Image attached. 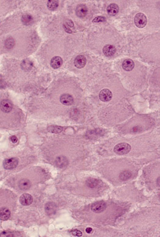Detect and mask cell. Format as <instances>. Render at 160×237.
<instances>
[{
	"mask_svg": "<svg viewBox=\"0 0 160 237\" xmlns=\"http://www.w3.org/2000/svg\"><path fill=\"white\" fill-rule=\"evenodd\" d=\"M63 130V128L60 126L57 125H52L50 126L48 128V131L53 133H60Z\"/></svg>",
	"mask_w": 160,
	"mask_h": 237,
	"instance_id": "22",
	"label": "cell"
},
{
	"mask_svg": "<svg viewBox=\"0 0 160 237\" xmlns=\"http://www.w3.org/2000/svg\"><path fill=\"white\" fill-rule=\"evenodd\" d=\"M119 8L117 5L115 3H112L108 6V8H107V12H108V13L109 15L115 16L119 12Z\"/></svg>",
	"mask_w": 160,
	"mask_h": 237,
	"instance_id": "14",
	"label": "cell"
},
{
	"mask_svg": "<svg viewBox=\"0 0 160 237\" xmlns=\"http://www.w3.org/2000/svg\"><path fill=\"white\" fill-rule=\"evenodd\" d=\"M10 140L12 141V143H16L17 142H18V139L16 136H15V135H13V136H12L10 137Z\"/></svg>",
	"mask_w": 160,
	"mask_h": 237,
	"instance_id": "28",
	"label": "cell"
},
{
	"mask_svg": "<svg viewBox=\"0 0 160 237\" xmlns=\"http://www.w3.org/2000/svg\"><path fill=\"white\" fill-rule=\"evenodd\" d=\"M55 164L57 166L60 168L65 167L68 164V160L66 157L59 156L57 157V159L55 160Z\"/></svg>",
	"mask_w": 160,
	"mask_h": 237,
	"instance_id": "13",
	"label": "cell"
},
{
	"mask_svg": "<svg viewBox=\"0 0 160 237\" xmlns=\"http://www.w3.org/2000/svg\"><path fill=\"white\" fill-rule=\"evenodd\" d=\"M131 146L127 143H120L115 146L114 152L118 155L127 154L130 152Z\"/></svg>",
	"mask_w": 160,
	"mask_h": 237,
	"instance_id": "1",
	"label": "cell"
},
{
	"mask_svg": "<svg viewBox=\"0 0 160 237\" xmlns=\"http://www.w3.org/2000/svg\"><path fill=\"white\" fill-rule=\"evenodd\" d=\"M18 164V160L17 158L12 157L6 159L3 162V166L5 168L9 170V169H13L16 167Z\"/></svg>",
	"mask_w": 160,
	"mask_h": 237,
	"instance_id": "3",
	"label": "cell"
},
{
	"mask_svg": "<svg viewBox=\"0 0 160 237\" xmlns=\"http://www.w3.org/2000/svg\"><path fill=\"white\" fill-rule=\"evenodd\" d=\"M134 67V63L131 59H126L123 63V68L126 71H131Z\"/></svg>",
	"mask_w": 160,
	"mask_h": 237,
	"instance_id": "15",
	"label": "cell"
},
{
	"mask_svg": "<svg viewBox=\"0 0 160 237\" xmlns=\"http://www.w3.org/2000/svg\"><path fill=\"white\" fill-rule=\"evenodd\" d=\"M13 108V104L9 100L4 99L1 103V109L4 113H9Z\"/></svg>",
	"mask_w": 160,
	"mask_h": 237,
	"instance_id": "10",
	"label": "cell"
},
{
	"mask_svg": "<svg viewBox=\"0 0 160 237\" xmlns=\"http://www.w3.org/2000/svg\"><path fill=\"white\" fill-rule=\"evenodd\" d=\"M60 100L62 104L66 106H70L73 103V97L69 94H62L60 98Z\"/></svg>",
	"mask_w": 160,
	"mask_h": 237,
	"instance_id": "9",
	"label": "cell"
},
{
	"mask_svg": "<svg viewBox=\"0 0 160 237\" xmlns=\"http://www.w3.org/2000/svg\"><path fill=\"white\" fill-rule=\"evenodd\" d=\"M131 177V172L129 171H124L121 173L119 177L122 180H126Z\"/></svg>",
	"mask_w": 160,
	"mask_h": 237,
	"instance_id": "23",
	"label": "cell"
},
{
	"mask_svg": "<svg viewBox=\"0 0 160 237\" xmlns=\"http://www.w3.org/2000/svg\"><path fill=\"white\" fill-rule=\"evenodd\" d=\"M116 49L112 45H106L103 48V53L107 57H111L115 53Z\"/></svg>",
	"mask_w": 160,
	"mask_h": 237,
	"instance_id": "11",
	"label": "cell"
},
{
	"mask_svg": "<svg viewBox=\"0 0 160 237\" xmlns=\"http://www.w3.org/2000/svg\"><path fill=\"white\" fill-rule=\"evenodd\" d=\"M134 24L138 28H144L147 24V18L143 13H138L134 17Z\"/></svg>",
	"mask_w": 160,
	"mask_h": 237,
	"instance_id": "2",
	"label": "cell"
},
{
	"mask_svg": "<svg viewBox=\"0 0 160 237\" xmlns=\"http://www.w3.org/2000/svg\"><path fill=\"white\" fill-rule=\"evenodd\" d=\"M45 209L46 213L48 214V215H51V214H54L56 211V206L53 202H48L45 205Z\"/></svg>",
	"mask_w": 160,
	"mask_h": 237,
	"instance_id": "18",
	"label": "cell"
},
{
	"mask_svg": "<svg viewBox=\"0 0 160 237\" xmlns=\"http://www.w3.org/2000/svg\"><path fill=\"white\" fill-rule=\"evenodd\" d=\"M15 44V42H14V40L12 39V38H8L6 41V47L8 48V49H11L12 47H13Z\"/></svg>",
	"mask_w": 160,
	"mask_h": 237,
	"instance_id": "24",
	"label": "cell"
},
{
	"mask_svg": "<svg viewBox=\"0 0 160 237\" xmlns=\"http://www.w3.org/2000/svg\"><path fill=\"white\" fill-rule=\"evenodd\" d=\"M63 28L64 29H65V30L67 32V33H72V30L69 28V27L68 26H67L66 24H63Z\"/></svg>",
	"mask_w": 160,
	"mask_h": 237,
	"instance_id": "29",
	"label": "cell"
},
{
	"mask_svg": "<svg viewBox=\"0 0 160 237\" xmlns=\"http://www.w3.org/2000/svg\"><path fill=\"white\" fill-rule=\"evenodd\" d=\"M98 183H99V181L97 179H92V178L87 179V181H86L87 186L91 188H94V187H96L98 185Z\"/></svg>",
	"mask_w": 160,
	"mask_h": 237,
	"instance_id": "20",
	"label": "cell"
},
{
	"mask_svg": "<svg viewBox=\"0 0 160 237\" xmlns=\"http://www.w3.org/2000/svg\"><path fill=\"white\" fill-rule=\"evenodd\" d=\"M88 12V8L86 5H85L84 4H80L79 5L76 10V13L77 17L80 18H84L85 16L87 15Z\"/></svg>",
	"mask_w": 160,
	"mask_h": 237,
	"instance_id": "6",
	"label": "cell"
},
{
	"mask_svg": "<svg viewBox=\"0 0 160 237\" xmlns=\"http://www.w3.org/2000/svg\"><path fill=\"white\" fill-rule=\"evenodd\" d=\"M31 187V182L28 179H21L19 182V187L21 190H28Z\"/></svg>",
	"mask_w": 160,
	"mask_h": 237,
	"instance_id": "16",
	"label": "cell"
},
{
	"mask_svg": "<svg viewBox=\"0 0 160 237\" xmlns=\"http://www.w3.org/2000/svg\"><path fill=\"white\" fill-rule=\"evenodd\" d=\"M34 198L29 194H24L21 195L20 198V202L23 206H29L33 202Z\"/></svg>",
	"mask_w": 160,
	"mask_h": 237,
	"instance_id": "7",
	"label": "cell"
},
{
	"mask_svg": "<svg viewBox=\"0 0 160 237\" xmlns=\"http://www.w3.org/2000/svg\"><path fill=\"white\" fill-rule=\"evenodd\" d=\"M85 231H86V232L87 233H92V229L91 228H86V230H85Z\"/></svg>",
	"mask_w": 160,
	"mask_h": 237,
	"instance_id": "30",
	"label": "cell"
},
{
	"mask_svg": "<svg viewBox=\"0 0 160 237\" xmlns=\"http://www.w3.org/2000/svg\"><path fill=\"white\" fill-rule=\"evenodd\" d=\"M11 215L10 211L6 208H2L0 209V218L3 221L8 220Z\"/></svg>",
	"mask_w": 160,
	"mask_h": 237,
	"instance_id": "17",
	"label": "cell"
},
{
	"mask_svg": "<svg viewBox=\"0 0 160 237\" xmlns=\"http://www.w3.org/2000/svg\"><path fill=\"white\" fill-rule=\"evenodd\" d=\"M75 66L79 69H82L86 64V58L83 55H78L74 61Z\"/></svg>",
	"mask_w": 160,
	"mask_h": 237,
	"instance_id": "8",
	"label": "cell"
},
{
	"mask_svg": "<svg viewBox=\"0 0 160 237\" xmlns=\"http://www.w3.org/2000/svg\"><path fill=\"white\" fill-rule=\"evenodd\" d=\"M63 64L62 59L59 56H55V57H53L50 62V65L52 67L53 69H58Z\"/></svg>",
	"mask_w": 160,
	"mask_h": 237,
	"instance_id": "12",
	"label": "cell"
},
{
	"mask_svg": "<svg viewBox=\"0 0 160 237\" xmlns=\"http://www.w3.org/2000/svg\"><path fill=\"white\" fill-rule=\"evenodd\" d=\"M47 6L50 10H55L59 6V2L56 0H50L48 1Z\"/></svg>",
	"mask_w": 160,
	"mask_h": 237,
	"instance_id": "21",
	"label": "cell"
},
{
	"mask_svg": "<svg viewBox=\"0 0 160 237\" xmlns=\"http://www.w3.org/2000/svg\"><path fill=\"white\" fill-rule=\"evenodd\" d=\"M105 21V18L104 17H95L93 20L92 22H95V23H99V22H104Z\"/></svg>",
	"mask_w": 160,
	"mask_h": 237,
	"instance_id": "25",
	"label": "cell"
},
{
	"mask_svg": "<svg viewBox=\"0 0 160 237\" xmlns=\"http://www.w3.org/2000/svg\"><path fill=\"white\" fill-rule=\"evenodd\" d=\"M21 21L22 23L25 25H29L31 24V22L33 21V18L28 14H25L21 17Z\"/></svg>",
	"mask_w": 160,
	"mask_h": 237,
	"instance_id": "19",
	"label": "cell"
},
{
	"mask_svg": "<svg viewBox=\"0 0 160 237\" xmlns=\"http://www.w3.org/2000/svg\"><path fill=\"white\" fill-rule=\"evenodd\" d=\"M106 208V204L103 201H98L96 202L92 205L91 209L92 211L100 213L103 212Z\"/></svg>",
	"mask_w": 160,
	"mask_h": 237,
	"instance_id": "5",
	"label": "cell"
},
{
	"mask_svg": "<svg viewBox=\"0 0 160 237\" xmlns=\"http://www.w3.org/2000/svg\"><path fill=\"white\" fill-rule=\"evenodd\" d=\"M112 98V93L108 89H102L100 92L99 98L102 101L104 102H108L111 101Z\"/></svg>",
	"mask_w": 160,
	"mask_h": 237,
	"instance_id": "4",
	"label": "cell"
},
{
	"mask_svg": "<svg viewBox=\"0 0 160 237\" xmlns=\"http://www.w3.org/2000/svg\"><path fill=\"white\" fill-rule=\"evenodd\" d=\"M157 184L159 186H160V177H159L157 179Z\"/></svg>",
	"mask_w": 160,
	"mask_h": 237,
	"instance_id": "31",
	"label": "cell"
},
{
	"mask_svg": "<svg viewBox=\"0 0 160 237\" xmlns=\"http://www.w3.org/2000/svg\"><path fill=\"white\" fill-rule=\"evenodd\" d=\"M71 233L73 236H81L82 235V233L80 231L77 230H73L71 231Z\"/></svg>",
	"mask_w": 160,
	"mask_h": 237,
	"instance_id": "26",
	"label": "cell"
},
{
	"mask_svg": "<svg viewBox=\"0 0 160 237\" xmlns=\"http://www.w3.org/2000/svg\"><path fill=\"white\" fill-rule=\"evenodd\" d=\"M65 21H66V24H65L67 26H68L69 27H73V23L72 20L67 19V20H66Z\"/></svg>",
	"mask_w": 160,
	"mask_h": 237,
	"instance_id": "27",
	"label": "cell"
}]
</instances>
